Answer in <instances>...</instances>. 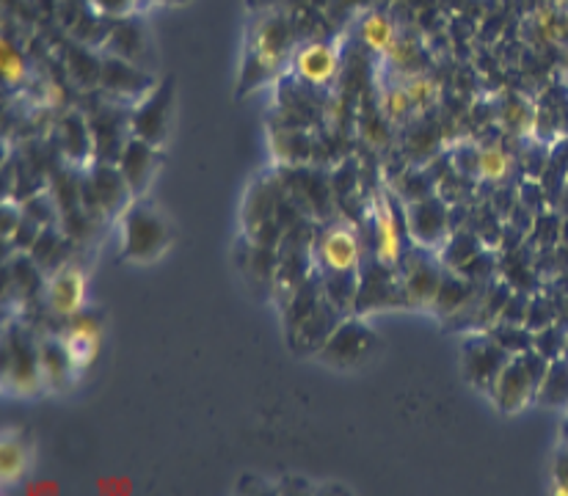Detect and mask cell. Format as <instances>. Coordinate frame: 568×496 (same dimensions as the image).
Wrapping results in <instances>:
<instances>
[{
	"instance_id": "cell-1",
	"label": "cell",
	"mask_w": 568,
	"mask_h": 496,
	"mask_svg": "<svg viewBox=\"0 0 568 496\" xmlns=\"http://www.w3.org/2000/svg\"><path fill=\"white\" fill-rule=\"evenodd\" d=\"M547 370L549 358L541 351H536V347L514 353L491 389V397L499 412L510 416L519 414L525 406H530L538 397V389H541V381L547 375Z\"/></svg>"
},
{
	"instance_id": "cell-2",
	"label": "cell",
	"mask_w": 568,
	"mask_h": 496,
	"mask_svg": "<svg viewBox=\"0 0 568 496\" xmlns=\"http://www.w3.org/2000/svg\"><path fill=\"white\" fill-rule=\"evenodd\" d=\"M124 224V246L122 254L130 262H155L172 246V226L144 199L130 202L122 213Z\"/></svg>"
},
{
	"instance_id": "cell-3",
	"label": "cell",
	"mask_w": 568,
	"mask_h": 496,
	"mask_svg": "<svg viewBox=\"0 0 568 496\" xmlns=\"http://www.w3.org/2000/svg\"><path fill=\"white\" fill-rule=\"evenodd\" d=\"M3 384L17 397L39 395L44 386L39 342L22 328H9V334H6Z\"/></svg>"
},
{
	"instance_id": "cell-4",
	"label": "cell",
	"mask_w": 568,
	"mask_h": 496,
	"mask_svg": "<svg viewBox=\"0 0 568 496\" xmlns=\"http://www.w3.org/2000/svg\"><path fill=\"white\" fill-rule=\"evenodd\" d=\"M378 336L376 331L359 321V317H348L339 321L337 328L328 334V340L317 347V358L328 367L337 370H354L365 364L367 358L376 353Z\"/></svg>"
},
{
	"instance_id": "cell-5",
	"label": "cell",
	"mask_w": 568,
	"mask_h": 496,
	"mask_svg": "<svg viewBox=\"0 0 568 496\" xmlns=\"http://www.w3.org/2000/svg\"><path fill=\"white\" fill-rule=\"evenodd\" d=\"M403 293H406V306L412 310H436L442 282H445V267L434 256L430 249L414 246L412 254L400 262Z\"/></svg>"
},
{
	"instance_id": "cell-6",
	"label": "cell",
	"mask_w": 568,
	"mask_h": 496,
	"mask_svg": "<svg viewBox=\"0 0 568 496\" xmlns=\"http://www.w3.org/2000/svg\"><path fill=\"white\" fill-rule=\"evenodd\" d=\"M290 44H293V31L284 17H265L257 22L248 42V67H257V81L282 70L290 55Z\"/></svg>"
},
{
	"instance_id": "cell-7",
	"label": "cell",
	"mask_w": 568,
	"mask_h": 496,
	"mask_svg": "<svg viewBox=\"0 0 568 496\" xmlns=\"http://www.w3.org/2000/svg\"><path fill=\"white\" fill-rule=\"evenodd\" d=\"M174 105V78L161 81L141 102H135L130 113V135L146 141V144L163 146L169 135V119Z\"/></svg>"
},
{
	"instance_id": "cell-8",
	"label": "cell",
	"mask_w": 568,
	"mask_h": 496,
	"mask_svg": "<svg viewBox=\"0 0 568 496\" xmlns=\"http://www.w3.org/2000/svg\"><path fill=\"white\" fill-rule=\"evenodd\" d=\"M510 356H514V353L505 351L491 331H488V334L467 336L462 347L464 373H467V378L473 381L477 389L488 392V395H491L494 384H497L499 373H503L505 364L510 362Z\"/></svg>"
},
{
	"instance_id": "cell-9",
	"label": "cell",
	"mask_w": 568,
	"mask_h": 496,
	"mask_svg": "<svg viewBox=\"0 0 568 496\" xmlns=\"http://www.w3.org/2000/svg\"><path fill=\"white\" fill-rule=\"evenodd\" d=\"M315 262L321 273H359L362 241L351 224H332L315 241Z\"/></svg>"
},
{
	"instance_id": "cell-10",
	"label": "cell",
	"mask_w": 568,
	"mask_h": 496,
	"mask_svg": "<svg viewBox=\"0 0 568 496\" xmlns=\"http://www.w3.org/2000/svg\"><path fill=\"white\" fill-rule=\"evenodd\" d=\"M384 306H406V293H403L400 267H389L384 262L373 260L371 265L359 271V290H356V315Z\"/></svg>"
},
{
	"instance_id": "cell-11",
	"label": "cell",
	"mask_w": 568,
	"mask_h": 496,
	"mask_svg": "<svg viewBox=\"0 0 568 496\" xmlns=\"http://www.w3.org/2000/svg\"><path fill=\"white\" fill-rule=\"evenodd\" d=\"M406 224L414 246L419 249L436 251L450 241V210L434 193L406 204Z\"/></svg>"
},
{
	"instance_id": "cell-12",
	"label": "cell",
	"mask_w": 568,
	"mask_h": 496,
	"mask_svg": "<svg viewBox=\"0 0 568 496\" xmlns=\"http://www.w3.org/2000/svg\"><path fill=\"white\" fill-rule=\"evenodd\" d=\"M130 199L135 196L130 193L116 163L100 161L92 174L81 182V202L92 204L102 215L124 213L130 207Z\"/></svg>"
},
{
	"instance_id": "cell-13",
	"label": "cell",
	"mask_w": 568,
	"mask_h": 496,
	"mask_svg": "<svg viewBox=\"0 0 568 496\" xmlns=\"http://www.w3.org/2000/svg\"><path fill=\"white\" fill-rule=\"evenodd\" d=\"M48 306L55 317L72 321L87 306V273L75 262H64L48 282Z\"/></svg>"
},
{
	"instance_id": "cell-14",
	"label": "cell",
	"mask_w": 568,
	"mask_h": 496,
	"mask_svg": "<svg viewBox=\"0 0 568 496\" xmlns=\"http://www.w3.org/2000/svg\"><path fill=\"white\" fill-rule=\"evenodd\" d=\"M100 85L119 100L141 102L158 83L144 67L119 59V55H105L100 70Z\"/></svg>"
},
{
	"instance_id": "cell-15",
	"label": "cell",
	"mask_w": 568,
	"mask_h": 496,
	"mask_svg": "<svg viewBox=\"0 0 568 496\" xmlns=\"http://www.w3.org/2000/svg\"><path fill=\"white\" fill-rule=\"evenodd\" d=\"M158 163H161V146L146 144V141L135 139V135H130V139L124 141L122 152H119L116 158V165L135 199H144L146 188L155 180Z\"/></svg>"
},
{
	"instance_id": "cell-16",
	"label": "cell",
	"mask_w": 568,
	"mask_h": 496,
	"mask_svg": "<svg viewBox=\"0 0 568 496\" xmlns=\"http://www.w3.org/2000/svg\"><path fill=\"white\" fill-rule=\"evenodd\" d=\"M293 72L310 85H332L339 75V50L332 42H306L293 53Z\"/></svg>"
},
{
	"instance_id": "cell-17",
	"label": "cell",
	"mask_w": 568,
	"mask_h": 496,
	"mask_svg": "<svg viewBox=\"0 0 568 496\" xmlns=\"http://www.w3.org/2000/svg\"><path fill=\"white\" fill-rule=\"evenodd\" d=\"M373 235H376V260L389 267H400L403 262V237L400 226H397L395 207L392 199L384 191L373 196Z\"/></svg>"
},
{
	"instance_id": "cell-18",
	"label": "cell",
	"mask_w": 568,
	"mask_h": 496,
	"mask_svg": "<svg viewBox=\"0 0 568 496\" xmlns=\"http://www.w3.org/2000/svg\"><path fill=\"white\" fill-rule=\"evenodd\" d=\"M102 342V323L97 315H89V312H81L70 321V328L61 334V345L70 353L72 364L78 370H87L89 364L94 362L97 353H100Z\"/></svg>"
},
{
	"instance_id": "cell-19",
	"label": "cell",
	"mask_w": 568,
	"mask_h": 496,
	"mask_svg": "<svg viewBox=\"0 0 568 496\" xmlns=\"http://www.w3.org/2000/svg\"><path fill=\"white\" fill-rule=\"evenodd\" d=\"M108 50H111V55H119V59L144 67V55L146 50H150V42H146V31L144 26H141V20L124 17V20L113 28L111 37H108Z\"/></svg>"
},
{
	"instance_id": "cell-20",
	"label": "cell",
	"mask_w": 568,
	"mask_h": 496,
	"mask_svg": "<svg viewBox=\"0 0 568 496\" xmlns=\"http://www.w3.org/2000/svg\"><path fill=\"white\" fill-rule=\"evenodd\" d=\"M39 351H42L44 386H50V389H64L72 381V375L78 373L67 347L61 345V340H44L39 342Z\"/></svg>"
},
{
	"instance_id": "cell-21",
	"label": "cell",
	"mask_w": 568,
	"mask_h": 496,
	"mask_svg": "<svg viewBox=\"0 0 568 496\" xmlns=\"http://www.w3.org/2000/svg\"><path fill=\"white\" fill-rule=\"evenodd\" d=\"M473 174L483 182H505L514 171V158L499 144H486L473 150Z\"/></svg>"
},
{
	"instance_id": "cell-22",
	"label": "cell",
	"mask_w": 568,
	"mask_h": 496,
	"mask_svg": "<svg viewBox=\"0 0 568 496\" xmlns=\"http://www.w3.org/2000/svg\"><path fill=\"white\" fill-rule=\"evenodd\" d=\"M359 37L373 53L381 55V59H384V55L395 48L397 39H400L397 37L395 22H392L386 14H381V11H371V14H365V20H362L359 26Z\"/></svg>"
},
{
	"instance_id": "cell-23",
	"label": "cell",
	"mask_w": 568,
	"mask_h": 496,
	"mask_svg": "<svg viewBox=\"0 0 568 496\" xmlns=\"http://www.w3.org/2000/svg\"><path fill=\"white\" fill-rule=\"evenodd\" d=\"M378 113L386 119L389 124H403L408 117H412L414 105L412 97H408L406 85H403L400 78L395 75V81L381 83L378 85Z\"/></svg>"
},
{
	"instance_id": "cell-24",
	"label": "cell",
	"mask_w": 568,
	"mask_h": 496,
	"mask_svg": "<svg viewBox=\"0 0 568 496\" xmlns=\"http://www.w3.org/2000/svg\"><path fill=\"white\" fill-rule=\"evenodd\" d=\"M473 304H475V284L467 282V279H456L445 273V282H442L434 312H439V315H456L458 310H467V306Z\"/></svg>"
},
{
	"instance_id": "cell-25",
	"label": "cell",
	"mask_w": 568,
	"mask_h": 496,
	"mask_svg": "<svg viewBox=\"0 0 568 496\" xmlns=\"http://www.w3.org/2000/svg\"><path fill=\"white\" fill-rule=\"evenodd\" d=\"M499 122L505 124V130H510L514 135H532L538 128V111L536 105H530L527 100H521V97H514V100H508L503 105V111H499Z\"/></svg>"
},
{
	"instance_id": "cell-26",
	"label": "cell",
	"mask_w": 568,
	"mask_h": 496,
	"mask_svg": "<svg viewBox=\"0 0 568 496\" xmlns=\"http://www.w3.org/2000/svg\"><path fill=\"white\" fill-rule=\"evenodd\" d=\"M28 469V449L22 444V438L6 436L3 444H0V480L9 486V483H17Z\"/></svg>"
},
{
	"instance_id": "cell-27",
	"label": "cell",
	"mask_w": 568,
	"mask_h": 496,
	"mask_svg": "<svg viewBox=\"0 0 568 496\" xmlns=\"http://www.w3.org/2000/svg\"><path fill=\"white\" fill-rule=\"evenodd\" d=\"M536 401L547 403V406H564V403H568V364L566 362H549V370L547 375H544Z\"/></svg>"
},
{
	"instance_id": "cell-28",
	"label": "cell",
	"mask_w": 568,
	"mask_h": 496,
	"mask_svg": "<svg viewBox=\"0 0 568 496\" xmlns=\"http://www.w3.org/2000/svg\"><path fill=\"white\" fill-rule=\"evenodd\" d=\"M406 85L408 97H412L414 111H428L439 100V83L434 78H428L425 72H412V75H397Z\"/></svg>"
},
{
	"instance_id": "cell-29",
	"label": "cell",
	"mask_w": 568,
	"mask_h": 496,
	"mask_svg": "<svg viewBox=\"0 0 568 496\" xmlns=\"http://www.w3.org/2000/svg\"><path fill=\"white\" fill-rule=\"evenodd\" d=\"M0 78L11 89H20L28 81V64L20 50L11 44V39H0Z\"/></svg>"
},
{
	"instance_id": "cell-30",
	"label": "cell",
	"mask_w": 568,
	"mask_h": 496,
	"mask_svg": "<svg viewBox=\"0 0 568 496\" xmlns=\"http://www.w3.org/2000/svg\"><path fill=\"white\" fill-rule=\"evenodd\" d=\"M94 9L105 17H116V20H124V17L133 14L135 0H92Z\"/></svg>"
},
{
	"instance_id": "cell-31",
	"label": "cell",
	"mask_w": 568,
	"mask_h": 496,
	"mask_svg": "<svg viewBox=\"0 0 568 496\" xmlns=\"http://www.w3.org/2000/svg\"><path fill=\"white\" fill-rule=\"evenodd\" d=\"M552 492L560 496H568V449H560L558 458H555Z\"/></svg>"
},
{
	"instance_id": "cell-32",
	"label": "cell",
	"mask_w": 568,
	"mask_h": 496,
	"mask_svg": "<svg viewBox=\"0 0 568 496\" xmlns=\"http://www.w3.org/2000/svg\"><path fill=\"white\" fill-rule=\"evenodd\" d=\"M538 26H541V33L547 39H552V37H558V31H560V26H558V20H555V14L552 11H541V14H538Z\"/></svg>"
},
{
	"instance_id": "cell-33",
	"label": "cell",
	"mask_w": 568,
	"mask_h": 496,
	"mask_svg": "<svg viewBox=\"0 0 568 496\" xmlns=\"http://www.w3.org/2000/svg\"><path fill=\"white\" fill-rule=\"evenodd\" d=\"M26 492L28 494H53V492H59V486H55V483H37V486H28Z\"/></svg>"
},
{
	"instance_id": "cell-34",
	"label": "cell",
	"mask_w": 568,
	"mask_h": 496,
	"mask_svg": "<svg viewBox=\"0 0 568 496\" xmlns=\"http://www.w3.org/2000/svg\"><path fill=\"white\" fill-rule=\"evenodd\" d=\"M100 492H113V488H111V480H102L100 483ZM116 492H130V483H124V486H122V480H119L116 483Z\"/></svg>"
}]
</instances>
